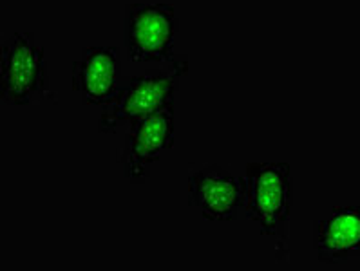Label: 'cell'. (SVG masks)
Returning <instances> with one entry per match:
<instances>
[{"mask_svg":"<svg viewBox=\"0 0 360 271\" xmlns=\"http://www.w3.org/2000/svg\"><path fill=\"white\" fill-rule=\"evenodd\" d=\"M187 69L188 60L183 56L170 71L148 69L123 81L112 102L103 107L98 131L102 134H112L122 125H129L134 119L172 107L179 78Z\"/></svg>","mask_w":360,"mask_h":271,"instance_id":"6da1fadb","label":"cell"},{"mask_svg":"<svg viewBox=\"0 0 360 271\" xmlns=\"http://www.w3.org/2000/svg\"><path fill=\"white\" fill-rule=\"evenodd\" d=\"M246 212L266 237L286 239L292 212L293 181L288 163L255 161L245 168Z\"/></svg>","mask_w":360,"mask_h":271,"instance_id":"7a4b0ae2","label":"cell"},{"mask_svg":"<svg viewBox=\"0 0 360 271\" xmlns=\"http://www.w3.org/2000/svg\"><path fill=\"white\" fill-rule=\"evenodd\" d=\"M49 93L44 47L31 33H13L2 44L0 98L6 105H31Z\"/></svg>","mask_w":360,"mask_h":271,"instance_id":"3957f363","label":"cell"},{"mask_svg":"<svg viewBox=\"0 0 360 271\" xmlns=\"http://www.w3.org/2000/svg\"><path fill=\"white\" fill-rule=\"evenodd\" d=\"M178 33L176 9L169 4H127L125 8V49L131 62L178 64L174 55Z\"/></svg>","mask_w":360,"mask_h":271,"instance_id":"277c9868","label":"cell"},{"mask_svg":"<svg viewBox=\"0 0 360 271\" xmlns=\"http://www.w3.org/2000/svg\"><path fill=\"white\" fill-rule=\"evenodd\" d=\"M174 145V105L129 123V131L118 152L123 178L143 185L153 166Z\"/></svg>","mask_w":360,"mask_h":271,"instance_id":"5b68a950","label":"cell"},{"mask_svg":"<svg viewBox=\"0 0 360 271\" xmlns=\"http://www.w3.org/2000/svg\"><path fill=\"white\" fill-rule=\"evenodd\" d=\"M188 204L207 220L241 219L246 212V183L219 165H201L188 176Z\"/></svg>","mask_w":360,"mask_h":271,"instance_id":"8992f818","label":"cell"},{"mask_svg":"<svg viewBox=\"0 0 360 271\" xmlns=\"http://www.w3.org/2000/svg\"><path fill=\"white\" fill-rule=\"evenodd\" d=\"M120 51L115 46L82 49L72 62L71 87L84 105H109L120 89Z\"/></svg>","mask_w":360,"mask_h":271,"instance_id":"52a82bcc","label":"cell"},{"mask_svg":"<svg viewBox=\"0 0 360 271\" xmlns=\"http://www.w3.org/2000/svg\"><path fill=\"white\" fill-rule=\"evenodd\" d=\"M314 248L324 264H344L360 257V206H337L314 225Z\"/></svg>","mask_w":360,"mask_h":271,"instance_id":"ba28073f","label":"cell"}]
</instances>
